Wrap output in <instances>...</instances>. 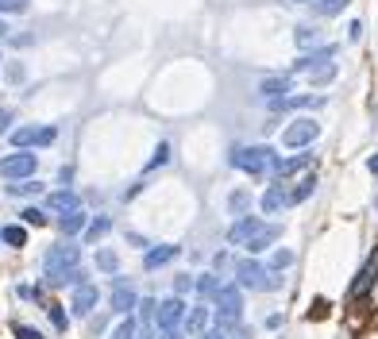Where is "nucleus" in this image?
I'll list each match as a JSON object with an SVG mask.
<instances>
[{
    "label": "nucleus",
    "mask_w": 378,
    "mask_h": 339,
    "mask_svg": "<svg viewBox=\"0 0 378 339\" xmlns=\"http://www.w3.org/2000/svg\"><path fill=\"white\" fill-rule=\"evenodd\" d=\"M42 185L39 182H19V185H8V193H16V197H31V193H39Z\"/></svg>",
    "instance_id": "32"
},
{
    "label": "nucleus",
    "mask_w": 378,
    "mask_h": 339,
    "mask_svg": "<svg viewBox=\"0 0 378 339\" xmlns=\"http://www.w3.org/2000/svg\"><path fill=\"white\" fill-rule=\"evenodd\" d=\"M332 77H336V66H332V62H328V66L309 70V81H313V85H324V81H332Z\"/></svg>",
    "instance_id": "26"
},
{
    "label": "nucleus",
    "mask_w": 378,
    "mask_h": 339,
    "mask_svg": "<svg viewBox=\"0 0 378 339\" xmlns=\"http://www.w3.org/2000/svg\"><path fill=\"white\" fill-rule=\"evenodd\" d=\"M359 35H363V24H359V19H355V24L347 27V39H359Z\"/></svg>",
    "instance_id": "44"
},
{
    "label": "nucleus",
    "mask_w": 378,
    "mask_h": 339,
    "mask_svg": "<svg viewBox=\"0 0 378 339\" xmlns=\"http://www.w3.org/2000/svg\"><path fill=\"white\" fill-rule=\"evenodd\" d=\"M166 162H170V147H166V143H159V150H155V158H151L147 170H159V166H166Z\"/></svg>",
    "instance_id": "33"
},
{
    "label": "nucleus",
    "mask_w": 378,
    "mask_h": 339,
    "mask_svg": "<svg viewBox=\"0 0 378 339\" xmlns=\"http://www.w3.org/2000/svg\"><path fill=\"white\" fill-rule=\"evenodd\" d=\"M47 205H51L54 212H74V208H77V193L58 189V193H51V200H47Z\"/></svg>",
    "instance_id": "19"
},
{
    "label": "nucleus",
    "mask_w": 378,
    "mask_h": 339,
    "mask_svg": "<svg viewBox=\"0 0 378 339\" xmlns=\"http://www.w3.org/2000/svg\"><path fill=\"white\" fill-rule=\"evenodd\" d=\"M4 243H8V247H24V243H27V232L19 228V223H8V228H4Z\"/></svg>",
    "instance_id": "24"
},
{
    "label": "nucleus",
    "mask_w": 378,
    "mask_h": 339,
    "mask_svg": "<svg viewBox=\"0 0 378 339\" xmlns=\"http://www.w3.org/2000/svg\"><path fill=\"white\" fill-rule=\"evenodd\" d=\"M235 278H239L244 290H278L282 285V278L274 270H267V266H259L255 258H244V262L235 266Z\"/></svg>",
    "instance_id": "1"
},
{
    "label": "nucleus",
    "mask_w": 378,
    "mask_h": 339,
    "mask_svg": "<svg viewBox=\"0 0 378 339\" xmlns=\"http://www.w3.org/2000/svg\"><path fill=\"white\" fill-rule=\"evenodd\" d=\"M259 93H262L267 100H278L282 93H290V77H267V81L259 85Z\"/></svg>",
    "instance_id": "18"
},
{
    "label": "nucleus",
    "mask_w": 378,
    "mask_h": 339,
    "mask_svg": "<svg viewBox=\"0 0 378 339\" xmlns=\"http://www.w3.org/2000/svg\"><path fill=\"white\" fill-rule=\"evenodd\" d=\"M4 35H8V27H4V19H0V39H4Z\"/></svg>",
    "instance_id": "47"
},
{
    "label": "nucleus",
    "mask_w": 378,
    "mask_h": 339,
    "mask_svg": "<svg viewBox=\"0 0 378 339\" xmlns=\"http://www.w3.org/2000/svg\"><path fill=\"white\" fill-rule=\"evenodd\" d=\"M170 258H178V247H155V251H147L143 255V266L147 270H159V266H166Z\"/></svg>",
    "instance_id": "15"
},
{
    "label": "nucleus",
    "mask_w": 378,
    "mask_h": 339,
    "mask_svg": "<svg viewBox=\"0 0 378 339\" xmlns=\"http://www.w3.org/2000/svg\"><path fill=\"white\" fill-rule=\"evenodd\" d=\"M317 39H320V35L313 31V27H297V47H313Z\"/></svg>",
    "instance_id": "36"
},
{
    "label": "nucleus",
    "mask_w": 378,
    "mask_h": 339,
    "mask_svg": "<svg viewBox=\"0 0 378 339\" xmlns=\"http://www.w3.org/2000/svg\"><path fill=\"white\" fill-rule=\"evenodd\" d=\"M367 170H370V174H378V155H375V158H367Z\"/></svg>",
    "instance_id": "45"
},
{
    "label": "nucleus",
    "mask_w": 378,
    "mask_h": 339,
    "mask_svg": "<svg viewBox=\"0 0 378 339\" xmlns=\"http://www.w3.org/2000/svg\"><path fill=\"white\" fill-rule=\"evenodd\" d=\"M8 124H12V112H8V108H0V135L8 132Z\"/></svg>",
    "instance_id": "41"
},
{
    "label": "nucleus",
    "mask_w": 378,
    "mask_h": 339,
    "mask_svg": "<svg viewBox=\"0 0 378 339\" xmlns=\"http://www.w3.org/2000/svg\"><path fill=\"white\" fill-rule=\"evenodd\" d=\"M132 308H139V297H135V290L124 278H116V285H112V313L132 316Z\"/></svg>",
    "instance_id": "9"
},
{
    "label": "nucleus",
    "mask_w": 378,
    "mask_h": 339,
    "mask_svg": "<svg viewBox=\"0 0 378 339\" xmlns=\"http://www.w3.org/2000/svg\"><path fill=\"white\" fill-rule=\"evenodd\" d=\"M212 331H216V339H251V331L239 320H220V316H216V328Z\"/></svg>",
    "instance_id": "13"
},
{
    "label": "nucleus",
    "mask_w": 378,
    "mask_h": 339,
    "mask_svg": "<svg viewBox=\"0 0 378 339\" xmlns=\"http://www.w3.org/2000/svg\"><path fill=\"white\" fill-rule=\"evenodd\" d=\"M197 339H216V331H201V336H197Z\"/></svg>",
    "instance_id": "46"
},
{
    "label": "nucleus",
    "mask_w": 378,
    "mask_h": 339,
    "mask_svg": "<svg viewBox=\"0 0 378 339\" xmlns=\"http://www.w3.org/2000/svg\"><path fill=\"white\" fill-rule=\"evenodd\" d=\"M139 339H151V336H139Z\"/></svg>",
    "instance_id": "49"
},
{
    "label": "nucleus",
    "mask_w": 378,
    "mask_h": 339,
    "mask_svg": "<svg viewBox=\"0 0 378 339\" xmlns=\"http://www.w3.org/2000/svg\"><path fill=\"white\" fill-rule=\"evenodd\" d=\"M47 143H54V127H42L39 132V147H47Z\"/></svg>",
    "instance_id": "42"
},
{
    "label": "nucleus",
    "mask_w": 378,
    "mask_h": 339,
    "mask_svg": "<svg viewBox=\"0 0 378 339\" xmlns=\"http://www.w3.org/2000/svg\"><path fill=\"white\" fill-rule=\"evenodd\" d=\"M294 4H309V0H294Z\"/></svg>",
    "instance_id": "48"
},
{
    "label": "nucleus",
    "mask_w": 378,
    "mask_h": 339,
    "mask_svg": "<svg viewBox=\"0 0 378 339\" xmlns=\"http://www.w3.org/2000/svg\"><path fill=\"white\" fill-rule=\"evenodd\" d=\"M155 320H159V331L178 328V324L185 320V301L182 297H166L159 308H155Z\"/></svg>",
    "instance_id": "6"
},
{
    "label": "nucleus",
    "mask_w": 378,
    "mask_h": 339,
    "mask_svg": "<svg viewBox=\"0 0 378 339\" xmlns=\"http://www.w3.org/2000/svg\"><path fill=\"white\" fill-rule=\"evenodd\" d=\"M286 205H290V193L282 185L267 189V197H262V212H278V208H286Z\"/></svg>",
    "instance_id": "16"
},
{
    "label": "nucleus",
    "mask_w": 378,
    "mask_h": 339,
    "mask_svg": "<svg viewBox=\"0 0 378 339\" xmlns=\"http://www.w3.org/2000/svg\"><path fill=\"white\" fill-rule=\"evenodd\" d=\"M309 166V155H297V158H286V162H278L274 166V174L278 178H290V174H297V170H305Z\"/></svg>",
    "instance_id": "21"
},
{
    "label": "nucleus",
    "mask_w": 378,
    "mask_h": 339,
    "mask_svg": "<svg viewBox=\"0 0 378 339\" xmlns=\"http://www.w3.org/2000/svg\"><path fill=\"white\" fill-rule=\"evenodd\" d=\"M112 339H135V320H132V316H124V320H120V328L112 331Z\"/></svg>",
    "instance_id": "31"
},
{
    "label": "nucleus",
    "mask_w": 378,
    "mask_h": 339,
    "mask_svg": "<svg viewBox=\"0 0 378 339\" xmlns=\"http://www.w3.org/2000/svg\"><path fill=\"white\" fill-rule=\"evenodd\" d=\"M205 320H209V308H205V305H197V308H189V313H185V328L194 331V336H201Z\"/></svg>",
    "instance_id": "20"
},
{
    "label": "nucleus",
    "mask_w": 378,
    "mask_h": 339,
    "mask_svg": "<svg viewBox=\"0 0 378 339\" xmlns=\"http://www.w3.org/2000/svg\"><path fill=\"white\" fill-rule=\"evenodd\" d=\"M77 247H70V243H58V247L47 251V281L51 285H58L62 278H66L70 270H77Z\"/></svg>",
    "instance_id": "3"
},
{
    "label": "nucleus",
    "mask_w": 378,
    "mask_h": 339,
    "mask_svg": "<svg viewBox=\"0 0 378 339\" xmlns=\"http://www.w3.org/2000/svg\"><path fill=\"white\" fill-rule=\"evenodd\" d=\"M197 290H201L205 297H212V301H216V293H220V281L212 278V274H201V278H197Z\"/></svg>",
    "instance_id": "25"
},
{
    "label": "nucleus",
    "mask_w": 378,
    "mask_h": 339,
    "mask_svg": "<svg viewBox=\"0 0 378 339\" xmlns=\"http://www.w3.org/2000/svg\"><path fill=\"white\" fill-rule=\"evenodd\" d=\"M97 266H101L104 274H116V266H120L116 251H101V255H97Z\"/></svg>",
    "instance_id": "29"
},
{
    "label": "nucleus",
    "mask_w": 378,
    "mask_h": 339,
    "mask_svg": "<svg viewBox=\"0 0 378 339\" xmlns=\"http://www.w3.org/2000/svg\"><path fill=\"white\" fill-rule=\"evenodd\" d=\"M155 308H159L155 301H139V316H143V320H151V316H155Z\"/></svg>",
    "instance_id": "40"
},
{
    "label": "nucleus",
    "mask_w": 378,
    "mask_h": 339,
    "mask_svg": "<svg viewBox=\"0 0 378 339\" xmlns=\"http://www.w3.org/2000/svg\"><path fill=\"white\" fill-rule=\"evenodd\" d=\"M313 189H317V182H313V178H305V182L301 185H297V189L294 193H290V205H297V200H305V197H309V193Z\"/></svg>",
    "instance_id": "30"
},
{
    "label": "nucleus",
    "mask_w": 378,
    "mask_h": 339,
    "mask_svg": "<svg viewBox=\"0 0 378 339\" xmlns=\"http://www.w3.org/2000/svg\"><path fill=\"white\" fill-rule=\"evenodd\" d=\"M216 316L220 320H239V316H244V293H239V285H220Z\"/></svg>",
    "instance_id": "5"
},
{
    "label": "nucleus",
    "mask_w": 378,
    "mask_h": 339,
    "mask_svg": "<svg viewBox=\"0 0 378 339\" xmlns=\"http://www.w3.org/2000/svg\"><path fill=\"white\" fill-rule=\"evenodd\" d=\"M155 339H185V336H182V331H178V328H166V331H159V336H155Z\"/></svg>",
    "instance_id": "43"
},
{
    "label": "nucleus",
    "mask_w": 378,
    "mask_h": 339,
    "mask_svg": "<svg viewBox=\"0 0 378 339\" xmlns=\"http://www.w3.org/2000/svg\"><path fill=\"white\" fill-rule=\"evenodd\" d=\"M27 0H0V12H24Z\"/></svg>",
    "instance_id": "38"
},
{
    "label": "nucleus",
    "mask_w": 378,
    "mask_h": 339,
    "mask_svg": "<svg viewBox=\"0 0 378 339\" xmlns=\"http://www.w3.org/2000/svg\"><path fill=\"white\" fill-rule=\"evenodd\" d=\"M324 316H328V301L317 297V301L309 305V320H324Z\"/></svg>",
    "instance_id": "35"
},
{
    "label": "nucleus",
    "mask_w": 378,
    "mask_h": 339,
    "mask_svg": "<svg viewBox=\"0 0 378 339\" xmlns=\"http://www.w3.org/2000/svg\"><path fill=\"white\" fill-rule=\"evenodd\" d=\"M47 313H51L54 328H58V331H66V313H62V305H47Z\"/></svg>",
    "instance_id": "37"
},
{
    "label": "nucleus",
    "mask_w": 378,
    "mask_h": 339,
    "mask_svg": "<svg viewBox=\"0 0 378 339\" xmlns=\"http://www.w3.org/2000/svg\"><path fill=\"white\" fill-rule=\"evenodd\" d=\"M16 339H42L35 328H24V324H16Z\"/></svg>",
    "instance_id": "39"
},
{
    "label": "nucleus",
    "mask_w": 378,
    "mask_h": 339,
    "mask_svg": "<svg viewBox=\"0 0 378 339\" xmlns=\"http://www.w3.org/2000/svg\"><path fill=\"white\" fill-rule=\"evenodd\" d=\"M278 235H282V232H278L274 223H267V228H262V232H259V235H255V239H251V243H247V251H251V255H259V251H267V247H270V243H274V239H278Z\"/></svg>",
    "instance_id": "17"
},
{
    "label": "nucleus",
    "mask_w": 378,
    "mask_h": 339,
    "mask_svg": "<svg viewBox=\"0 0 378 339\" xmlns=\"http://www.w3.org/2000/svg\"><path fill=\"white\" fill-rule=\"evenodd\" d=\"M332 54H336V47H317L313 54H301V58L294 62V74H309V70H317V66H328Z\"/></svg>",
    "instance_id": "11"
},
{
    "label": "nucleus",
    "mask_w": 378,
    "mask_h": 339,
    "mask_svg": "<svg viewBox=\"0 0 378 339\" xmlns=\"http://www.w3.org/2000/svg\"><path fill=\"white\" fill-rule=\"evenodd\" d=\"M290 262H294V251H274V258H270V266H274V270H286Z\"/></svg>",
    "instance_id": "34"
},
{
    "label": "nucleus",
    "mask_w": 378,
    "mask_h": 339,
    "mask_svg": "<svg viewBox=\"0 0 378 339\" xmlns=\"http://www.w3.org/2000/svg\"><path fill=\"white\" fill-rule=\"evenodd\" d=\"M232 166L247 170V174H262V170H274L278 158L270 147H239V150H232Z\"/></svg>",
    "instance_id": "2"
},
{
    "label": "nucleus",
    "mask_w": 378,
    "mask_h": 339,
    "mask_svg": "<svg viewBox=\"0 0 378 339\" xmlns=\"http://www.w3.org/2000/svg\"><path fill=\"white\" fill-rule=\"evenodd\" d=\"M35 166H39V158H35V150H24L19 147L16 155H8L4 162H0V174L12 178V182H19V178H31Z\"/></svg>",
    "instance_id": "4"
},
{
    "label": "nucleus",
    "mask_w": 378,
    "mask_h": 339,
    "mask_svg": "<svg viewBox=\"0 0 378 339\" xmlns=\"http://www.w3.org/2000/svg\"><path fill=\"white\" fill-rule=\"evenodd\" d=\"M12 143L16 147H31V143H39V132L35 127H19V132H12Z\"/></svg>",
    "instance_id": "27"
},
{
    "label": "nucleus",
    "mask_w": 378,
    "mask_h": 339,
    "mask_svg": "<svg viewBox=\"0 0 378 339\" xmlns=\"http://www.w3.org/2000/svg\"><path fill=\"white\" fill-rule=\"evenodd\" d=\"M347 4H352V0H317L313 12H317V16H336V12H344Z\"/></svg>",
    "instance_id": "22"
},
{
    "label": "nucleus",
    "mask_w": 378,
    "mask_h": 339,
    "mask_svg": "<svg viewBox=\"0 0 378 339\" xmlns=\"http://www.w3.org/2000/svg\"><path fill=\"white\" fill-rule=\"evenodd\" d=\"M262 228H267V223H262L259 216H244V220H235V223H232L228 239H232V243H244V247H247V243H251L255 235L262 232Z\"/></svg>",
    "instance_id": "10"
},
{
    "label": "nucleus",
    "mask_w": 378,
    "mask_h": 339,
    "mask_svg": "<svg viewBox=\"0 0 378 339\" xmlns=\"http://www.w3.org/2000/svg\"><path fill=\"white\" fill-rule=\"evenodd\" d=\"M58 228H62V235H77L81 228H89V216H85L81 208H74V212H66L58 220Z\"/></svg>",
    "instance_id": "14"
},
{
    "label": "nucleus",
    "mask_w": 378,
    "mask_h": 339,
    "mask_svg": "<svg viewBox=\"0 0 378 339\" xmlns=\"http://www.w3.org/2000/svg\"><path fill=\"white\" fill-rule=\"evenodd\" d=\"M375 278H378V247L370 251L367 266H363V270H359V278L352 281V290H347V293H352L355 301H359V297H367V293H370V285H375Z\"/></svg>",
    "instance_id": "8"
},
{
    "label": "nucleus",
    "mask_w": 378,
    "mask_h": 339,
    "mask_svg": "<svg viewBox=\"0 0 378 339\" xmlns=\"http://www.w3.org/2000/svg\"><path fill=\"white\" fill-rule=\"evenodd\" d=\"M19 216H24L27 228H42V223H47V212H42V208H24Z\"/></svg>",
    "instance_id": "28"
},
{
    "label": "nucleus",
    "mask_w": 378,
    "mask_h": 339,
    "mask_svg": "<svg viewBox=\"0 0 378 339\" xmlns=\"http://www.w3.org/2000/svg\"><path fill=\"white\" fill-rule=\"evenodd\" d=\"M74 308L77 316H93V308H97V285H77V293H74Z\"/></svg>",
    "instance_id": "12"
},
{
    "label": "nucleus",
    "mask_w": 378,
    "mask_h": 339,
    "mask_svg": "<svg viewBox=\"0 0 378 339\" xmlns=\"http://www.w3.org/2000/svg\"><path fill=\"white\" fill-rule=\"evenodd\" d=\"M320 135V124H313V120H294V124L286 127V135H282V143L286 147H305V143H313Z\"/></svg>",
    "instance_id": "7"
},
{
    "label": "nucleus",
    "mask_w": 378,
    "mask_h": 339,
    "mask_svg": "<svg viewBox=\"0 0 378 339\" xmlns=\"http://www.w3.org/2000/svg\"><path fill=\"white\" fill-rule=\"evenodd\" d=\"M109 228H112V220H109V216H97V220H93L89 228H85V235H89L93 243H97L101 235H109Z\"/></svg>",
    "instance_id": "23"
}]
</instances>
